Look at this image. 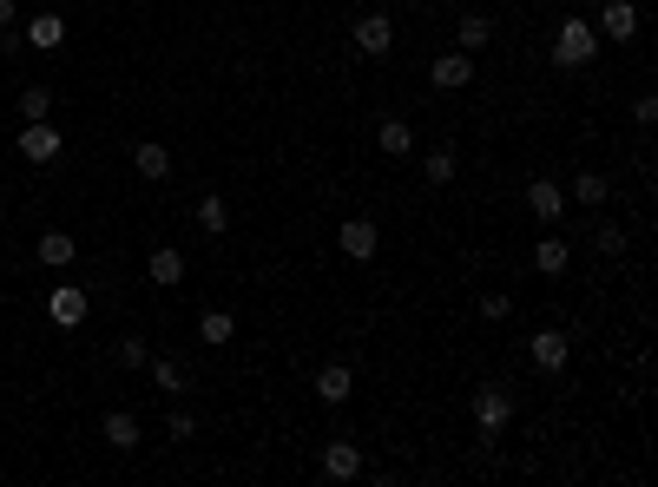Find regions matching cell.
<instances>
[{
  "label": "cell",
  "instance_id": "cell-28",
  "mask_svg": "<svg viewBox=\"0 0 658 487\" xmlns=\"http://www.w3.org/2000/svg\"><path fill=\"white\" fill-rule=\"evenodd\" d=\"M119 362H126V369H145V362H152L145 356V336H126V343H119Z\"/></svg>",
  "mask_w": 658,
  "mask_h": 487
},
{
  "label": "cell",
  "instance_id": "cell-18",
  "mask_svg": "<svg viewBox=\"0 0 658 487\" xmlns=\"http://www.w3.org/2000/svg\"><path fill=\"white\" fill-rule=\"evenodd\" d=\"M132 165H139V178H152V185H158V178H172V152H165L158 139H145L139 152H132Z\"/></svg>",
  "mask_w": 658,
  "mask_h": 487
},
{
  "label": "cell",
  "instance_id": "cell-29",
  "mask_svg": "<svg viewBox=\"0 0 658 487\" xmlns=\"http://www.w3.org/2000/svg\"><path fill=\"white\" fill-rule=\"evenodd\" d=\"M593 244H599L606 257H619V251H626V231H612V224H606V231H593Z\"/></svg>",
  "mask_w": 658,
  "mask_h": 487
},
{
  "label": "cell",
  "instance_id": "cell-13",
  "mask_svg": "<svg viewBox=\"0 0 658 487\" xmlns=\"http://www.w3.org/2000/svg\"><path fill=\"white\" fill-rule=\"evenodd\" d=\"M323 474H329V481H356V474H362V448H356V441H329V448H323Z\"/></svg>",
  "mask_w": 658,
  "mask_h": 487
},
{
  "label": "cell",
  "instance_id": "cell-9",
  "mask_svg": "<svg viewBox=\"0 0 658 487\" xmlns=\"http://www.w3.org/2000/svg\"><path fill=\"white\" fill-rule=\"evenodd\" d=\"M316 402H329V409H343L349 395H356V369H349V362H329V369H316Z\"/></svg>",
  "mask_w": 658,
  "mask_h": 487
},
{
  "label": "cell",
  "instance_id": "cell-8",
  "mask_svg": "<svg viewBox=\"0 0 658 487\" xmlns=\"http://www.w3.org/2000/svg\"><path fill=\"white\" fill-rule=\"evenodd\" d=\"M389 47H395V20L389 14H362L356 20V53L362 60H382Z\"/></svg>",
  "mask_w": 658,
  "mask_h": 487
},
{
  "label": "cell",
  "instance_id": "cell-24",
  "mask_svg": "<svg viewBox=\"0 0 658 487\" xmlns=\"http://www.w3.org/2000/svg\"><path fill=\"white\" fill-rule=\"evenodd\" d=\"M224 224H231L224 198H198V231H204V237H224Z\"/></svg>",
  "mask_w": 658,
  "mask_h": 487
},
{
  "label": "cell",
  "instance_id": "cell-1",
  "mask_svg": "<svg viewBox=\"0 0 658 487\" xmlns=\"http://www.w3.org/2000/svg\"><path fill=\"white\" fill-rule=\"evenodd\" d=\"M593 53H599L593 20H560V33H553V66H593Z\"/></svg>",
  "mask_w": 658,
  "mask_h": 487
},
{
  "label": "cell",
  "instance_id": "cell-22",
  "mask_svg": "<svg viewBox=\"0 0 658 487\" xmlns=\"http://www.w3.org/2000/svg\"><path fill=\"white\" fill-rule=\"evenodd\" d=\"M494 40V20L487 14H461V53H481Z\"/></svg>",
  "mask_w": 658,
  "mask_h": 487
},
{
  "label": "cell",
  "instance_id": "cell-32",
  "mask_svg": "<svg viewBox=\"0 0 658 487\" xmlns=\"http://www.w3.org/2000/svg\"><path fill=\"white\" fill-rule=\"evenodd\" d=\"M0 27H14V0H0Z\"/></svg>",
  "mask_w": 658,
  "mask_h": 487
},
{
  "label": "cell",
  "instance_id": "cell-30",
  "mask_svg": "<svg viewBox=\"0 0 658 487\" xmlns=\"http://www.w3.org/2000/svg\"><path fill=\"white\" fill-rule=\"evenodd\" d=\"M632 119H639V126H652V119H658V99L639 93V99H632Z\"/></svg>",
  "mask_w": 658,
  "mask_h": 487
},
{
  "label": "cell",
  "instance_id": "cell-19",
  "mask_svg": "<svg viewBox=\"0 0 658 487\" xmlns=\"http://www.w3.org/2000/svg\"><path fill=\"white\" fill-rule=\"evenodd\" d=\"M533 270L540 277H566V237H540L533 244Z\"/></svg>",
  "mask_w": 658,
  "mask_h": 487
},
{
  "label": "cell",
  "instance_id": "cell-7",
  "mask_svg": "<svg viewBox=\"0 0 658 487\" xmlns=\"http://www.w3.org/2000/svg\"><path fill=\"white\" fill-rule=\"evenodd\" d=\"M527 211L540 224H560L566 218V185H560V178H533V185H527Z\"/></svg>",
  "mask_w": 658,
  "mask_h": 487
},
{
  "label": "cell",
  "instance_id": "cell-31",
  "mask_svg": "<svg viewBox=\"0 0 658 487\" xmlns=\"http://www.w3.org/2000/svg\"><path fill=\"white\" fill-rule=\"evenodd\" d=\"M191 435H198V422H191V415L178 409V415H172V441H191Z\"/></svg>",
  "mask_w": 658,
  "mask_h": 487
},
{
  "label": "cell",
  "instance_id": "cell-6",
  "mask_svg": "<svg viewBox=\"0 0 658 487\" xmlns=\"http://www.w3.org/2000/svg\"><path fill=\"white\" fill-rule=\"evenodd\" d=\"M99 441H106L112 455H132V448L145 441V428H139V415H132V409H112L106 422H99Z\"/></svg>",
  "mask_w": 658,
  "mask_h": 487
},
{
  "label": "cell",
  "instance_id": "cell-23",
  "mask_svg": "<svg viewBox=\"0 0 658 487\" xmlns=\"http://www.w3.org/2000/svg\"><path fill=\"white\" fill-rule=\"evenodd\" d=\"M573 198H580V205H606V198H612V178L606 172H580V178H573Z\"/></svg>",
  "mask_w": 658,
  "mask_h": 487
},
{
  "label": "cell",
  "instance_id": "cell-26",
  "mask_svg": "<svg viewBox=\"0 0 658 487\" xmlns=\"http://www.w3.org/2000/svg\"><path fill=\"white\" fill-rule=\"evenodd\" d=\"M47 112H53L47 86H27V93H20V119H47Z\"/></svg>",
  "mask_w": 658,
  "mask_h": 487
},
{
  "label": "cell",
  "instance_id": "cell-17",
  "mask_svg": "<svg viewBox=\"0 0 658 487\" xmlns=\"http://www.w3.org/2000/svg\"><path fill=\"white\" fill-rule=\"evenodd\" d=\"M73 257H79L73 231H40V264H47V270H66Z\"/></svg>",
  "mask_w": 658,
  "mask_h": 487
},
{
  "label": "cell",
  "instance_id": "cell-12",
  "mask_svg": "<svg viewBox=\"0 0 658 487\" xmlns=\"http://www.w3.org/2000/svg\"><path fill=\"white\" fill-rule=\"evenodd\" d=\"M47 316L60 323V330H79V323H86V290H79V283H60V290L47 297Z\"/></svg>",
  "mask_w": 658,
  "mask_h": 487
},
{
  "label": "cell",
  "instance_id": "cell-14",
  "mask_svg": "<svg viewBox=\"0 0 658 487\" xmlns=\"http://www.w3.org/2000/svg\"><path fill=\"white\" fill-rule=\"evenodd\" d=\"M20 40H27V47H40V53H53V47H66V20H60V14H33L27 27H20Z\"/></svg>",
  "mask_w": 658,
  "mask_h": 487
},
{
  "label": "cell",
  "instance_id": "cell-3",
  "mask_svg": "<svg viewBox=\"0 0 658 487\" xmlns=\"http://www.w3.org/2000/svg\"><path fill=\"white\" fill-rule=\"evenodd\" d=\"M60 152H66L60 126H47V119H27V126H20V158H27V165H53Z\"/></svg>",
  "mask_w": 658,
  "mask_h": 487
},
{
  "label": "cell",
  "instance_id": "cell-15",
  "mask_svg": "<svg viewBox=\"0 0 658 487\" xmlns=\"http://www.w3.org/2000/svg\"><path fill=\"white\" fill-rule=\"evenodd\" d=\"M145 277H152L158 290L185 283V251H172V244H165V251H152V257H145Z\"/></svg>",
  "mask_w": 658,
  "mask_h": 487
},
{
  "label": "cell",
  "instance_id": "cell-4",
  "mask_svg": "<svg viewBox=\"0 0 658 487\" xmlns=\"http://www.w3.org/2000/svg\"><path fill=\"white\" fill-rule=\"evenodd\" d=\"M428 86H435V93H468L474 86V53H441L435 66H428Z\"/></svg>",
  "mask_w": 658,
  "mask_h": 487
},
{
  "label": "cell",
  "instance_id": "cell-5",
  "mask_svg": "<svg viewBox=\"0 0 658 487\" xmlns=\"http://www.w3.org/2000/svg\"><path fill=\"white\" fill-rule=\"evenodd\" d=\"M527 356L540 362L547 376H560L566 356H573V336H566V330H533V336H527Z\"/></svg>",
  "mask_w": 658,
  "mask_h": 487
},
{
  "label": "cell",
  "instance_id": "cell-16",
  "mask_svg": "<svg viewBox=\"0 0 658 487\" xmlns=\"http://www.w3.org/2000/svg\"><path fill=\"white\" fill-rule=\"evenodd\" d=\"M376 145L389 158H408L415 152V126H408V119H376Z\"/></svg>",
  "mask_w": 658,
  "mask_h": 487
},
{
  "label": "cell",
  "instance_id": "cell-11",
  "mask_svg": "<svg viewBox=\"0 0 658 487\" xmlns=\"http://www.w3.org/2000/svg\"><path fill=\"white\" fill-rule=\"evenodd\" d=\"M376 244H382V237H376V224H369V218H349L343 231H336V251L356 257V264H369V257H376Z\"/></svg>",
  "mask_w": 658,
  "mask_h": 487
},
{
  "label": "cell",
  "instance_id": "cell-2",
  "mask_svg": "<svg viewBox=\"0 0 658 487\" xmlns=\"http://www.w3.org/2000/svg\"><path fill=\"white\" fill-rule=\"evenodd\" d=\"M474 422H481V435H501L514 422V389H501V382L474 389Z\"/></svg>",
  "mask_w": 658,
  "mask_h": 487
},
{
  "label": "cell",
  "instance_id": "cell-21",
  "mask_svg": "<svg viewBox=\"0 0 658 487\" xmlns=\"http://www.w3.org/2000/svg\"><path fill=\"white\" fill-rule=\"evenodd\" d=\"M455 172H461L455 145H441V152H428V158H422V178H428V185H455Z\"/></svg>",
  "mask_w": 658,
  "mask_h": 487
},
{
  "label": "cell",
  "instance_id": "cell-10",
  "mask_svg": "<svg viewBox=\"0 0 658 487\" xmlns=\"http://www.w3.org/2000/svg\"><path fill=\"white\" fill-rule=\"evenodd\" d=\"M593 33L599 40H632V33H639V7H632V0H606L599 20H593Z\"/></svg>",
  "mask_w": 658,
  "mask_h": 487
},
{
  "label": "cell",
  "instance_id": "cell-27",
  "mask_svg": "<svg viewBox=\"0 0 658 487\" xmlns=\"http://www.w3.org/2000/svg\"><path fill=\"white\" fill-rule=\"evenodd\" d=\"M481 316H487V323H507V316H514V297H507V290H487V297H481Z\"/></svg>",
  "mask_w": 658,
  "mask_h": 487
},
{
  "label": "cell",
  "instance_id": "cell-20",
  "mask_svg": "<svg viewBox=\"0 0 658 487\" xmlns=\"http://www.w3.org/2000/svg\"><path fill=\"white\" fill-rule=\"evenodd\" d=\"M237 336V323H231V310H204L198 316V343H211V349H224Z\"/></svg>",
  "mask_w": 658,
  "mask_h": 487
},
{
  "label": "cell",
  "instance_id": "cell-25",
  "mask_svg": "<svg viewBox=\"0 0 658 487\" xmlns=\"http://www.w3.org/2000/svg\"><path fill=\"white\" fill-rule=\"evenodd\" d=\"M145 369H152L158 395H185V369H178V362H145Z\"/></svg>",
  "mask_w": 658,
  "mask_h": 487
}]
</instances>
